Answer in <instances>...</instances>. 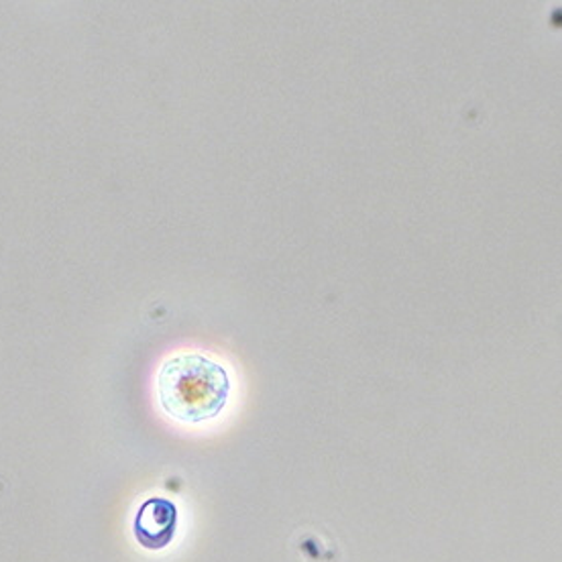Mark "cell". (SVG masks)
<instances>
[{
	"label": "cell",
	"mask_w": 562,
	"mask_h": 562,
	"mask_svg": "<svg viewBox=\"0 0 562 562\" xmlns=\"http://www.w3.org/2000/svg\"><path fill=\"white\" fill-rule=\"evenodd\" d=\"M231 387L226 367L200 352L173 355L157 373L161 409L182 424L214 420L226 408Z\"/></svg>",
	"instance_id": "1"
},
{
	"label": "cell",
	"mask_w": 562,
	"mask_h": 562,
	"mask_svg": "<svg viewBox=\"0 0 562 562\" xmlns=\"http://www.w3.org/2000/svg\"><path fill=\"white\" fill-rule=\"evenodd\" d=\"M178 526V509L161 497H154L140 506L135 518V536L145 549H166L173 540Z\"/></svg>",
	"instance_id": "2"
}]
</instances>
